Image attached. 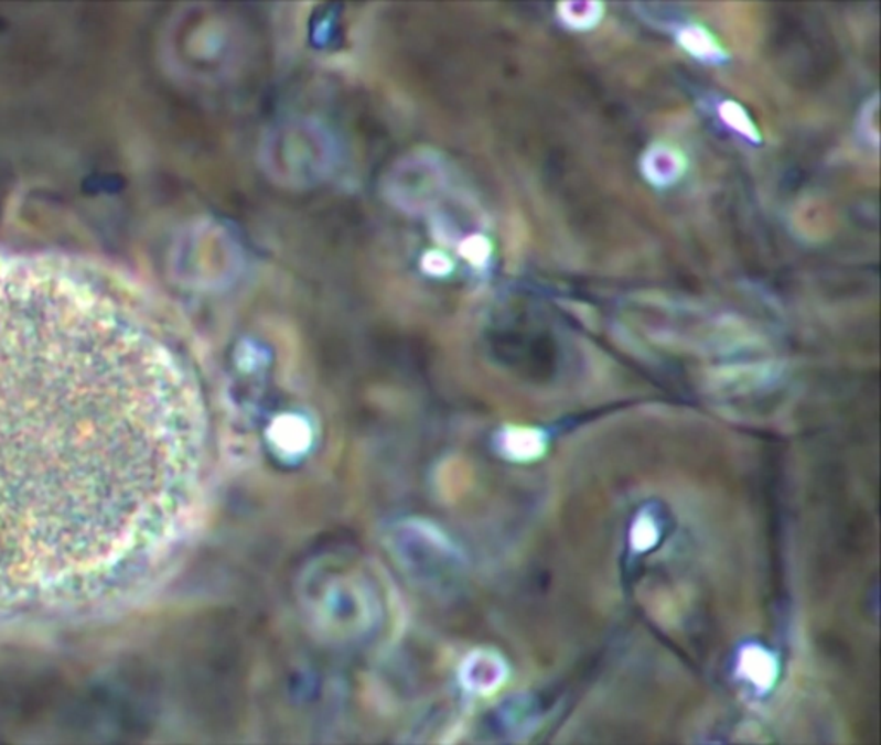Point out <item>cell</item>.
Listing matches in <instances>:
<instances>
[{"instance_id":"obj_1","label":"cell","mask_w":881,"mask_h":745,"mask_svg":"<svg viewBox=\"0 0 881 745\" xmlns=\"http://www.w3.org/2000/svg\"><path fill=\"white\" fill-rule=\"evenodd\" d=\"M202 455L201 397L149 318L82 266L0 251V582L152 563Z\"/></svg>"},{"instance_id":"obj_2","label":"cell","mask_w":881,"mask_h":745,"mask_svg":"<svg viewBox=\"0 0 881 745\" xmlns=\"http://www.w3.org/2000/svg\"><path fill=\"white\" fill-rule=\"evenodd\" d=\"M303 596L310 616L331 636H362L376 622V596L361 573H314Z\"/></svg>"},{"instance_id":"obj_3","label":"cell","mask_w":881,"mask_h":745,"mask_svg":"<svg viewBox=\"0 0 881 745\" xmlns=\"http://www.w3.org/2000/svg\"><path fill=\"white\" fill-rule=\"evenodd\" d=\"M778 661L770 649L748 644L737 658V673L756 691L769 692L778 680Z\"/></svg>"},{"instance_id":"obj_4","label":"cell","mask_w":881,"mask_h":745,"mask_svg":"<svg viewBox=\"0 0 881 745\" xmlns=\"http://www.w3.org/2000/svg\"><path fill=\"white\" fill-rule=\"evenodd\" d=\"M506 674L505 661L496 652L479 651L466 659L463 682L479 694H490L505 683Z\"/></svg>"},{"instance_id":"obj_5","label":"cell","mask_w":881,"mask_h":745,"mask_svg":"<svg viewBox=\"0 0 881 745\" xmlns=\"http://www.w3.org/2000/svg\"><path fill=\"white\" fill-rule=\"evenodd\" d=\"M503 450L509 458L520 462L539 458L546 450L545 435L536 429H512L503 435Z\"/></svg>"},{"instance_id":"obj_6","label":"cell","mask_w":881,"mask_h":745,"mask_svg":"<svg viewBox=\"0 0 881 745\" xmlns=\"http://www.w3.org/2000/svg\"><path fill=\"white\" fill-rule=\"evenodd\" d=\"M659 541V527L649 514H641L635 518L631 529L632 550L646 553L653 550Z\"/></svg>"}]
</instances>
